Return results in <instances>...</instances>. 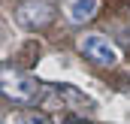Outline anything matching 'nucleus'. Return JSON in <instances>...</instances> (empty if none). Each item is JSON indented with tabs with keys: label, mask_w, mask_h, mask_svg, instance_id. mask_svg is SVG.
<instances>
[{
	"label": "nucleus",
	"mask_w": 130,
	"mask_h": 124,
	"mask_svg": "<svg viewBox=\"0 0 130 124\" xmlns=\"http://www.w3.org/2000/svg\"><path fill=\"white\" fill-rule=\"evenodd\" d=\"M82 52H85L94 64H100V67H112V64L118 61V55H115V49L109 45V39H103L97 33L82 39Z\"/></svg>",
	"instance_id": "1"
},
{
	"label": "nucleus",
	"mask_w": 130,
	"mask_h": 124,
	"mask_svg": "<svg viewBox=\"0 0 130 124\" xmlns=\"http://www.w3.org/2000/svg\"><path fill=\"white\" fill-rule=\"evenodd\" d=\"M15 15H18V21H21L24 27H42V24H48V21H52V9H48L45 3H36V0L21 3Z\"/></svg>",
	"instance_id": "2"
},
{
	"label": "nucleus",
	"mask_w": 130,
	"mask_h": 124,
	"mask_svg": "<svg viewBox=\"0 0 130 124\" xmlns=\"http://www.w3.org/2000/svg\"><path fill=\"white\" fill-rule=\"evenodd\" d=\"M97 0H73V6H70V18L73 21H91L94 15H97Z\"/></svg>",
	"instance_id": "3"
},
{
	"label": "nucleus",
	"mask_w": 130,
	"mask_h": 124,
	"mask_svg": "<svg viewBox=\"0 0 130 124\" xmlns=\"http://www.w3.org/2000/svg\"><path fill=\"white\" fill-rule=\"evenodd\" d=\"M3 88H6V94H12L18 100H27V97L36 94V82H30V79H9Z\"/></svg>",
	"instance_id": "4"
},
{
	"label": "nucleus",
	"mask_w": 130,
	"mask_h": 124,
	"mask_svg": "<svg viewBox=\"0 0 130 124\" xmlns=\"http://www.w3.org/2000/svg\"><path fill=\"white\" fill-rule=\"evenodd\" d=\"M73 124H82V121H73Z\"/></svg>",
	"instance_id": "5"
}]
</instances>
